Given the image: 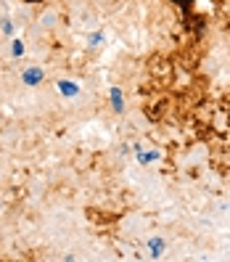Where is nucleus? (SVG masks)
I'll return each mask as SVG.
<instances>
[{
  "instance_id": "1",
  "label": "nucleus",
  "mask_w": 230,
  "mask_h": 262,
  "mask_svg": "<svg viewBox=\"0 0 230 262\" xmlns=\"http://www.w3.org/2000/svg\"><path fill=\"white\" fill-rule=\"evenodd\" d=\"M42 80H45L42 67H27V69L21 72V82H24L27 88H37Z\"/></svg>"
},
{
  "instance_id": "7",
  "label": "nucleus",
  "mask_w": 230,
  "mask_h": 262,
  "mask_svg": "<svg viewBox=\"0 0 230 262\" xmlns=\"http://www.w3.org/2000/svg\"><path fill=\"white\" fill-rule=\"evenodd\" d=\"M0 32L6 37H13V21L11 19H0Z\"/></svg>"
},
{
  "instance_id": "2",
  "label": "nucleus",
  "mask_w": 230,
  "mask_h": 262,
  "mask_svg": "<svg viewBox=\"0 0 230 262\" xmlns=\"http://www.w3.org/2000/svg\"><path fill=\"white\" fill-rule=\"evenodd\" d=\"M56 90H58L64 98H77V96H80V85L72 82V80H58V82H56Z\"/></svg>"
},
{
  "instance_id": "3",
  "label": "nucleus",
  "mask_w": 230,
  "mask_h": 262,
  "mask_svg": "<svg viewBox=\"0 0 230 262\" xmlns=\"http://www.w3.org/2000/svg\"><path fill=\"white\" fill-rule=\"evenodd\" d=\"M109 98H111L114 114H125V93H122V88H111L109 90Z\"/></svg>"
},
{
  "instance_id": "8",
  "label": "nucleus",
  "mask_w": 230,
  "mask_h": 262,
  "mask_svg": "<svg viewBox=\"0 0 230 262\" xmlns=\"http://www.w3.org/2000/svg\"><path fill=\"white\" fill-rule=\"evenodd\" d=\"M103 40H106V37H103V32H93V35L87 37V42H90V48H98V45H101Z\"/></svg>"
},
{
  "instance_id": "5",
  "label": "nucleus",
  "mask_w": 230,
  "mask_h": 262,
  "mask_svg": "<svg viewBox=\"0 0 230 262\" xmlns=\"http://www.w3.org/2000/svg\"><path fill=\"white\" fill-rule=\"evenodd\" d=\"M24 53H27L24 40H21V37H11V56H13V58H21Z\"/></svg>"
},
{
  "instance_id": "4",
  "label": "nucleus",
  "mask_w": 230,
  "mask_h": 262,
  "mask_svg": "<svg viewBox=\"0 0 230 262\" xmlns=\"http://www.w3.org/2000/svg\"><path fill=\"white\" fill-rule=\"evenodd\" d=\"M164 249H167L164 238H159V236H156V238H151V241H148V252H151V257H153V259H159V257L164 254Z\"/></svg>"
},
{
  "instance_id": "6",
  "label": "nucleus",
  "mask_w": 230,
  "mask_h": 262,
  "mask_svg": "<svg viewBox=\"0 0 230 262\" xmlns=\"http://www.w3.org/2000/svg\"><path fill=\"white\" fill-rule=\"evenodd\" d=\"M135 154H137V162H141V164H148V162H156L159 159L156 151H143L141 146H135Z\"/></svg>"
},
{
  "instance_id": "9",
  "label": "nucleus",
  "mask_w": 230,
  "mask_h": 262,
  "mask_svg": "<svg viewBox=\"0 0 230 262\" xmlns=\"http://www.w3.org/2000/svg\"><path fill=\"white\" fill-rule=\"evenodd\" d=\"M24 3H40V0H24Z\"/></svg>"
}]
</instances>
